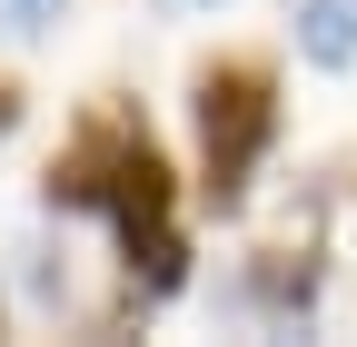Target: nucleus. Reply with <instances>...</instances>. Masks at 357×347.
Masks as SVG:
<instances>
[{"instance_id":"2","label":"nucleus","mask_w":357,"mask_h":347,"mask_svg":"<svg viewBox=\"0 0 357 347\" xmlns=\"http://www.w3.org/2000/svg\"><path fill=\"white\" fill-rule=\"evenodd\" d=\"M268 139H278V79L258 60H218L199 70V199L208 208H238Z\"/></svg>"},{"instance_id":"4","label":"nucleus","mask_w":357,"mask_h":347,"mask_svg":"<svg viewBox=\"0 0 357 347\" xmlns=\"http://www.w3.org/2000/svg\"><path fill=\"white\" fill-rule=\"evenodd\" d=\"M248 288H258L268 318H307V298H318V248H268L248 268Z\"/></svg>"},{"instance_id":"3","label":"nucleus","mask_w":357,"mask_h":347,"mask_svg":"<svg viewBox=\"0 0 357 347\" xmlns=\"http://www.w3.org/2000/svg\"><path fill=\"white\" fill-rule=\"evenodd\" d=\"M288 30L318 70H357V0H288Z\"/></svg>"},{"instance_id":"5","label":"nucleus","mask_w":357,"mask_h":347,"mask_svg":"<svg viewBox=\"0 0 357 347\" xmlns=\"http://www.w3.org/2000/svg\"><path fill=\"white\" fill-rule=\"evenodd\" d=\"M50 20H60V0H0V30L10 40H40Z\"/></svg>"},{"instance_id":"1","label":"nucleus","mask_w":357,"mask_h":347,"mask_svg":"<svg viewBox=\"0 0 357 347\" xmlns=\"http://www.w3.org/2000/svg\"><path fill=\"white\" fill-rule=\"evenodd\" d=\"M40 199L70 208V219H100L119 238V268H129V298H169L189 278V248H178V189H169V159L139 119H89L79 139L50 159Z\"/></svg>"},{"instance_id":"6","label":"nucleus","mask_w":357,"mask_h":347,"mask_svg":"<svg viewBox=\"0 0 357 347\" xmlns=\"http://www.w3.org/2000/svg\"><path fill=\"white\" fill-rule=\"evenodd\" d=\"M10 129H20V90L0 79V139H10Z\"/></svg>"}]
</instances>
